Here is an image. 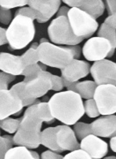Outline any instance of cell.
Listing matches in <instances>:
<instances>
[{"mask_svg": "<svg viewBox=\"0 0 116 159\" xmlns=\"http://www.w3.org/2000/svg\"><path fill=\"white\" fill-rule=\"evenodd\" d=\"M49 104L54 118L68 125L76 124L85 113L82 97L72 90L55 93L50 97Z\"/></svg>", "mask_w": 116, "mask_h": 159, "instance_id": "cell-1", "label": "cell"}, {"mask_svg": "<svg viewBox=\"0 0 116 159\" xmlns=\"http://www.w3.org/2000/svg\"><path fill=\"white\" fill-rule=\"evenodd\" d=\"M37 50L40 62L58 69L64 68L74 58L78 59L82 51L78 44L57 46L46 38L41 39Z\"/></svg>", "mask_w": 116, "mask_h": 159, "instance_id": "cell-2", "label": "cell"}, {"mask_svg": "<svg viewBox=\"0 0 116 159\" xmlns=\"http://www.w3.org/2000/svg\"><path fill=\"white\" fill-rule=\"evenodd\" d=\"M42 122L38 115L37 104L28 107L21 117L19 127L13 136L14 144L16 146H25L30 149L39 148Z\"/></svg>", "mask_w": 116, "mask_h": 159, "instance_id": "cell-3", "label": "cell"}, {"mask_svg": "<svg viewBox=\"0 0 116 159\" xmlns=\"http://www.w3.org/2000/svg\"><path fill=\"white\" fill-rule=\"evenodd\" d=\"M6 34L11 51L22 50L34 38L35 26L33 20L24 15L14 16L6 29Z\"/></svg>", "mask_w": 116, "mask_h": 159, "instance_id": "cell-4", "label": "cell"}, {"mask_svg": "<svg viewBox=\"0 0 116 159\" xmlns=\"http://www.w3.org/2000/svg\"><path fill=\"white\" fill-rule=\"evenodd\" d=\"M48 34L52 43L60 45H77L84 40L74 34L69 19L65 16L56 17L51 21Z\"/></svg>", "mask_w": 116, "mask_h": 159, "instance_id": "cell-5", "label": "cell"}, {"mask_svg": "<svg viewBox=\"0 0 116 159\" xmlns=\"http://www.w3.org/2000/svg\"><path fill=\"white\" fill-rule=\"evenodd\" d=\"M68 19L74 34L83 39L90 38L99 29L97 20L77 7H72L70 9Z\"/></svg>", "mask_w": 116, "mask_h": 159, "instance_id": "cell-6", "label": "cell"}, {"mask_svg": "<svg viewBox=\"0 0 116 159\" xmlns=\"http://www.w3.org/2000/svg\"><path fill=\"white\" fill-rule=\"evenodd\" d=\"M93 98L101 115L116 113V85H98Z\"/></svg>", "mask_w": 116, "mask_h": 159, "instance_id": "cell-7", "label": "cell"}, {"mask_svg": "<svg viewBox=\"0 0 116 159\" xmlns=\"http://www.w3.org/2000/svg\"><path fill=\"white\" fill-rule=\"evenodd\" d=\"M84 57L88 61H100L110 57L112 52V44L107 39L101 36L89 38L83 46Z\"/></svg>", "mask_w": 116, "mask_h": 159, "instance_id": "cell-8", "label": "cell"}, {"mask_svg": "<svg viewBox=\"0 0 116 159\" xmlns=\"http://www.w3.org/2000/svg\"><path fill=\"white\" fill-rule=\"evenodd\" d=\"M91 74L97 85H116V63L105 58L96 61L91 66Z\"/></svg>", "mask_w": 116, "mask_h": 159, "instance_id": "cell-9", "label": "cell"}, {"mask_svg": "<svg viewBox=\"0 0 116 159\" xmlns=\"http://www.w3.org/2000/svg\"><path fill=\"white\" fill-rule=\"evenodd\" d=\"M0 119L18 115L24 108L21 99L11 89H0Z\"/></svg>", "mask_w": 116, "mask_h": 159, "instance_id": "cell-10", "label": "cell"}, {"mask_svg": "<svg viewBox=\"0 0 116 159\" xmlns=\"http://www.w3.org/2000/svg\"><path fill=\"white\" fill-rule=\"evenodd\" d=\"M52 74L42 71L35 79L26 82V91L28 97L32 98L43 97L49 90H52Z\"/></svg>", "mask_w": 116, "mask_h": 159, "instance_id": "cell-11", "label": "cell"}, {"mask_svg": "<svg viewBox=\"0 0 116 159\" xmlns=\"http://www.w3.org/2000/svg\"><path fill=\"white\" fill-rule=\"evenodd\" d=\"M80 148L85 150L93 159L105 157L108 152V145L100 136L93 134L84 137L80 142Z\"/></svg>", "mask_w": 116, "mask_h": 159, "instance_id": "cell-12", "label": "cell"}, {"mask_svg": "<svg viewBox=\"0 0 116 159\" xmlns=\"http://www.w3.org/2000/svg\"><path fill=\"white\" fill-rule=\"evenodd\" d=\"M74 130L70 125H61L56 126V142L63 151H72L80 148V143Z\"/></svg>", "mask_w": 116, "mask_h": 159, "instance_id": "cell-13", "label": "cell"}, {"mask_svg": "<svg viewBox=\"0 0 116 159\" xmlns=\"http://www.w3.org/2000/svg\"><path fill=\"white\" fill-rule=\"evenodd\" d=\"M91 73L90 64L84 60L74 58L64 68L61 69L62 77L69 81H78Z\"/></svg>", "mask_w": 116, "mask_h": 159, "instance_id": "cell-14", "label": "cell"}, {"mask_svg": "<svg viewBox=\"0 0 116 159\" xmlns=\"http://www.w3.org/2000/svg\"><path fill=\"white\" fill-rule=\"evenodd\" d=\"M62 0H28V6L41 13L39 23L49 21L61 7Z\"/></svg>", "mask_w": 116, "mask_h": 159, "instance_id": "cell-15", "label": "cell"}, {"mask_svg": "<svg viewBox=\"0 0 116 159\" xmlns=\"http://www.w3.org/2000/svg\"><path fill=\"white\" fill-rule=\"evenodd\" d=\"M92 134L104 138L116 135V115H103L92 123Z\"/></svg>", "mask_w": 116, "mask_h": 159, "instance_id": "cell-16", "label": "cell"}, {"mask_svg": "<svg viewBox=\"0 0 116 159\" xmlns=\"http://www.w3.org/2000/svg\"><path fill=\"white\" fill-rule=\"evenodd\" d=\"M25 65L21 56H15L10 53L1 52L0 54V69L2 72L13 75H22Z\"/></svg>", "mask_w": 116, "mask_h": 159, "instance_id": "cell-17", "label": "cell"}, {"mask_svg": "<svg viewBox=\"0 0 116 159\" xmlns=\"http://www.w3.org/2000/svg\"><path fill=\"white\" fill-rule=\"evenodd\" d=\"M41 144L57 153H62V150L59 148L56 142V126L48 127L41 132Z\"/></svg>", "mask_w": 116, "mask_h": 159, "instance_id": "cell-18", "label": "cell"}, {"mask_svg": "<svg viewBox=\"0 0 116 159\" xmlns=\"http://www.w3.org/2000/svg\"><path fill=\"white\" fill-rule=\"evenodd\" d=\"M97 87V83L92 80H84L80 82L76 81L74 92H77L84 99H91L93 98Z\"/></svg>", "mask_w": 116, "mask_h": 159, "instance_id": "cell-19", "label": "cell"}, {"mask_svg": "<svg viewBox=\"0 0 116 159\" xmlns=\"http://www.w3.org/2000/svg\"><path fill=\"white\" fill-rule=\"evenodd\" d=\"M11 89L14 91L19 96V97L21 99L24 107H29L34 104H38L39 102H41L38 98H32V97H28V93L26 91V82L24 80L12 86Z\"/></svg>", "mask_w": 116, "mask_h": 159, "instance_id": "cell-20", "label": "cell"}, {"mask_svg": "<svg viewBox=\"0 0 116 159\" xmlns=\"http://www.w3.org/2000/svg\"><path fill=\"white\" fill-rule=\"evenodd\" d=\"M105 3L103 0H87V2L84 4V6L80 8L84 11L89 13L91 16H92L94 19H98L105 11Z\"/></svg>", "mask_w": 116, "mask_h": 159, "instance_id": "cell-21", "label": "cell"}, {"mask_svg": "<svg viewBox=\"0 0 116 159\" xmlns=\"http://www.w3.org/2000/svg\"><path fill=\"white\" fill-rule=\"evenodd\" d=\"M98 36L104 37L105 39H107L112 44V52H111V56L112 57L116 50V29L112 27L110 25L106 24L105 22L102 23L100 28L98 31Z\"/></svg>", "mask_w": 116, "mask_h": 159, "instance_id": "cell-22", "label": "cell"}, {"mask_svg": "<svg viewBox=\"0 0 116 159\" xmlns=\"http://www.w3.org/2000/svg\"><path fill=\"white\" fill-rule=\"evenodd\" d=\"M5 159H33V157L30 148L25 146H16L7 151Z\"/></svg>", "mask_w": 116, "mask_h": 159, "instance_id": "cell-23", "label": "cell"}, {"mask_svg": "<svg viewBox=\"0 0 116 159\" xmlns=\"http://www.w3.org/2000/svg\"><path fill=\"white\" fill-rule=\"evenodd\" d=\"M38 46V43H33L28 51H26L23 55H21V58H22L25 66H27L28 65H32V64H38L40 62L38 50H37Z\"/></svg>", "mask_w": 116, "mask_h": 159, "instance_id": "cell-24", "label": "cell"}, {"mask_svg": "<svg viewBox=\"0 0 116 159\" xmlns=\"http://www.w3.org/2000/svg\"><path fill=\"white\" fill-rule=\"evenodd\" d=\"M37 111H38L39 117L45 123L51 124L55 121V119L51 113L49 102H42L41 101V102H39L37 104Z\"/></svg>", "mask_w": 116, "mask_h": 159, "instance_id": "cell-25", "label": "cell"}, {"mask_svg": "<svg viewBox=\"0 0 116 159\" xmlns=\"http://www.w3.org/2000/svg\"><path fill=\"white\" fill-rule=\"evenodd\" d=\"M21 122V118L19 119H12V118H6L4 119H1L0 121V126L1 129L7 132L8 134H15L19 127L20 125Z\"/></svg>", "mask_w": 116, "mask_h": 159, "instance_id": "cell-26", "label": "cell"}, {"mask_svg": "<svg viewBox=\"0 0 116 159\" xmlns=\"http://www.w3.org/2000/svg\"><path fill=\"white\" fill-rule=\"evenodd\" d=\"M73 130L75 132L77 139L79 141L83 140L84 137L88 136V135L92 134V124H87V123H84V122H78V121L76 124L73 125Z\"/></svg>", "mask_w": 116, "mask_h": 159, "instance_id": "cell-27", "label": "cell"}, {"mask_svg": "<svg viewBox=\"0 0 116 159\" xmlns=\"http://www.w3.org/2000/svg\"><path fill=\"white\" fill-rule=\"evenodd\" d=\"M41 72H42V70L41 68V66H39V64L28 65L27 66H25V68L23 70L22 75L25 77L24 81L28 82L32 80L35 79Z\"/></svg>", "mask_w": 116, "mask_h": 159, "instance_id": "cell-28", "label": "cell"}, {"mask_svg": "<svg viewBox=\"0 0 116 159\" xmlns=\"http://www.w3.org/2000/svg\"><path fill=\"white\" fill-rule=\"evenodd\" d=\"M13 145H15L13 137L11 135H2L0 138V158H5L7 151L13 148Z\"/></svg>", "mask_w": 116, "mask_h": 159, "instance_id": "cell-29", "label": "cell"}, {"mask_svg": "<svg viewBox=\"0 0 116 159\" xmlns=\"http://www.w3.org/2000/svg\"><path fill=\"white\" fill-rule=\"evenodd\" d=\"M84 111L85 114L88 116L91 119H94L97 118L100 115L99 108L97 106V103L95 102L94 98H91V99H87L85 102H84Z\"/></svg>", "mask_w": 116, "mask_h": 159, "instance_id": "cell-30", "label": "cell"}, {"mask_svg": "<svg viewBox=\"0 0 116 159\" xmlns=\"http://www.w3.org/2000/svg\"><path fill=\"white\" fill-rule=\"evenodd\" d=\"M17 15H24V16L33 19V20H36L37 21H39L41 20V13L38 11L34 10L30 6L29 7H21L19 10H17L14 16H17Z\"/></svg>", "mask_w": 116, "mask_h": 159, "instance_id": "cell-31", "label": "cell"}, {"mask_svg": "<svg viewBox=\"0 0 116 159\" xmlns=\"http://www.w3.org/2000/svg\"><path fill=\"white\" fill-rule=\"evenodd\" d=\"M28 5V0H0V6L6 9L24 7Z\"/></svg>", "mask_w": 116, "mask_h": 159, "instance_id": "cell-32", "label": "cell"}, {"mask_svg": "<svg viewBox=\"0 0 116 159\" xmlns=\"http://www.w3.org/2000/svg\"><path fill=\"white\" fill-rule=\"evenodd\" d=\"M64 159H91V156L82 148H77L72 150L63 157Z\"/></svg>", "mask_w": 116, "mask_h": 159, "instance_id": "cell-33", "label": "cell"}, {"mask_svg": "<svg viewBox=\"0 0 116 159\" xmlns=\"http://www.w3.org/2000/svg\"><path fill=\"white\" fill-rule=\"evenodd\" d=\"M0 77V89H8V85L16 79V75L5 72H1Z\"/></svg>", "mask_w": 116, "mask_h": 159, "instance_id": "cell-34", "label": "cell"}, {"mask_svg": "<svg viewBox=\"0 0 116 159\" xmlns=\"http://www.w3.org/2000/svg\"><path fill=\"white\" fill-rule=\"evenodd\" d=\"M0 20H1V23L4 24V25H10L11 22V19H12V16H11V9H6V8H3L1 7L0 9Z\"/></svg>", "mask_w": 116, "mask_h": 159, "instance_id": "cell-35", "label": "cell"}, {"mask_svg": "<svg viewBox=\"0 0 116 159\" xmlns=\"http://www.w3.org/2000/svg\"><path fill=\"white\" fill-rule=\"evenodd\" d=\"M52 82H53V86H52V90L53 91L59 92V91H62L63 89L64 84H63L62 77L52 74Z\"/></svg>", "mask_w": 116, "mask_h": 159, "instance_id": "cell-36", "label": "cell"}, {"mask_svg": "<svg viewBox=\"0 0 116 159\" xmlns=\"http://www.w3.org/2000/svg\"><path fill=\"white\" fill-rule=\"evenodd\" d=\"M41 158L42 159H62L63 157L60 155V153H57L54 150H47V151H44L43 153L41 155Z\"/></svg>", "mask_w": 116, "mask_h": 159, "instance_id": "cell-37", "label": "cell"}, {"mask_svg": "<svg viewBox=\"0 0 116 159\" xmlns=\"http://www.w3.org/2000/svg\"><path fill=\"white\" fill-rule=\"evenodd\" d=\"M64 4L70 7H77V8H82L84 4L87 2V0H62Z\"/></svg>", "mask_w": 116, "mask_h": 159, "instance_id": "cell-38", "label": "cell"}, {"mask_svg": "<svg viewBox=\"0 0 116 159\" xmlns=\"http://www.w3.org/2000/svg\"><path fill=\"white\" fill-rule=\"evenodd\" d=\"M104 3L108 14H114L116 12V0H104Z\"/></svg>", "mask_w": 116, "mask_h": 159, "instance_id": "cell-39", "label": "cell"}, {"mask_svg": "<svg viewBox=\"0 0 116 159\" xmlns=\"http://www.w3.org/2000/svg\"><path fill=\"white\" fill-rule=\"evenodd\" d=\"M0 44L4 45L8 43V39H7V34H6V29L1 28L0 29Z\"/></svg>", "mask_w": 116, "mask_h": 159, "instance_id": "cell-40", "label": "cell"}, {"mask_svg": "<svg viewBox=\"0 0 116 159\" xmlns=\"http://www.w3.org/2000/svg\"><path fill=\"white\" fill-rule=\"evenodd\" d=\"M104 22H105L106 24H108V25H110V26L116 29V12L114 14H113V15H109L108 17L105 19Z\"/></svg>", "mask_w": 116, "mask_h": 159, "instance_id": "cell-41", "label": "cell"}, {"mask_svg": "<svg viewBox=\"0 0 116 159\" xmlns=\"http://www.w3.org/2000/svg\"><path fill=\"white\" fill-rule=\"evenodd\" d=\"M70 11L69 7L67 6H62L59 8V10L56 12V17H59V16H65L68 17V12Z\"/></svg>", "mask_w": 116, "mask_h": 159, "instance_id": "cell-42", "label": "cell"}, {"mask_svg": "<svg viewBox=\"0 0 116 159\" xmlns=\"http://www.w3.org/2000/svg\"><path fill=\"white\" fill-rule=\"evenodd\" d=\"M110 147L111 149H112L114 153H116V135L111 137Z\"/></svg>", "mask_w": 116, "mask_h": 159, "instance_id": "cell-43", "label": "cell"}, {"mask_svg": "<svg viewBox=\"0 0 116 159\" xmlns=\"http://www.w3.org/2000/svg\"><path fill=\"white\" fill-rule=\"evenodd\" d=\"M39 66H41V70L42 71H47V65H45V64H43V63H41V62H39Z\"/></svg>", "mask_w": 116, "mask_h": 159, "instance_id": "cell-44", "label": "cell"}, {"mask_svg": "<svg viewBox=\"0 0 116 159\" xmlns=\"http://www.w3.org/2000/svg\"><path fill=\"white\" fill-rule=\"evenodd\" d=\"M31 152H32V155H33V159H39L40 157H41L37 152H35V151H33V150H31Z\"/></svg>", "mask_w": 116, "mask_h": 159, "instance_id": "cell-45", "label": "cell"}, {"mask_svg": "<svg viewBox=\"0 0 116 159\" xmlns=\"http://www.w3.org/2000/svg\"><path fill=\"white\" fill-rule=\"evenodd\" d=\"M49 99L50 98H49L48 97H43V99H41V101H42V102H49Z\"/></svg>", "mask_w": 116, "mask_h": 159, "instance_id": "cell-46", "label": "cell"}, {"mask_svg": "<svg viewBox=\"0 0 116 159\" xmlns=\"http://www.w3.org/2000/svg\"><path fill=\"white\" fill-rule=\"evenodd\" d=\"M105 158L111 159V158H116V157H105Z\"/></svg>", "mask_w": 116, "mask_h": 159, "instance_id": "cell-47", "label": "cell"}]
</instances>
